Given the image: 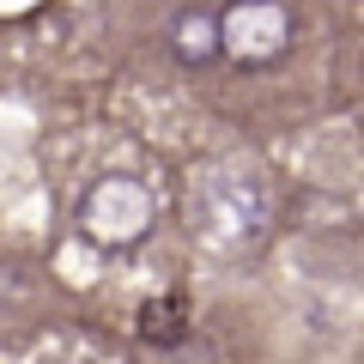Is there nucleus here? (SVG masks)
I'll return each mask as SVG.
<instances>
[{
  "instance_id": "nucleus-1",
  "label": "nucleus",
  "mask_w": 364,
  "mask_h": 364,
  "mask_svg": "<svg viewBox=\"0 0 364 364\" xmlns=\"http://www.w3.org/2000/svg\"><path fill=\"white\" fill-rule=\"evenodd\" d=\"M188 225L219 255H237V249L261 243V231L273 225V176L255 158L207 164L195 176V188H188Z\"/></svg>"
},
{
  "instance_id": "nucleus-2",
  "label": "nucleus",
  "mask_w": 364,
  "mask_h": 364,
  "mask_svg": "<svg viewBox=\"0 0 364 364\" xmlns=\"http://www.w3.org/2000/svg\"><path fill=\"white\" fill-rule=\"evenodd\" d=\"M79 231L97 249H128L152 231V195L134 176H97L79 195Z\"/></svg>"
},
{
  "instance_id": "nucleus-3",
  "label": "nucleus",
  "mask_w": 364,
  "mask_h": 364,
  "mask_svg": "<svg viewBox=\"0 0 364 364\" xmlns=\"http://www.w3.org/2000/svg\"><path fill=\"white\" fill-rule=\"evenodd\" d=\"M286 43H291V18L279 0H237L219 18V55H231L243 67H261L273 55H286Z\"/></svg>"
},
{
  "instance_id": "nucleus-4",
  "label": "nucleus",
  "mask_w": 364,
  "mask_h": 364,
  "mask_svg": "<svg viewBox=\"0 0 364 364\" xmlns=\"http://www.w3.org/2000/svg\"><path fill=\"white\" fill-rule=\"evenodd\" d=\"M176 55H182V61H213V55H219V18L188 13L176 25Z\"/></svg>"
},
{
  "instance_id": "nucleus-5",
  "label": "nucleus",
  "mask_w": 364,
  "mask_h": 364,
  "mask_svg": "<svg viewBox=\"0 0 364 364\" xmlns=\"http://www.w3.org/2000/svg\"><path fill=\"white\" fill-rule=\"evenodd\" d=\"M140 334L146 340H176L182 334V304H146V310H140Z\"/></svg>"
}]
</instances>
